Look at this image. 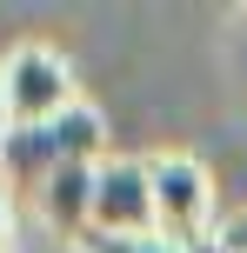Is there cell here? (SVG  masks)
Returning <instances> with one entry per match:
<instances>
[{"label": "cell", "mask_w": 247, "mask_h": 253, "mask_svg": "<svg viewBox=\"0 0 247 253\" xmlns=\"http://www.w3.org/2000/svg\"><path fill=\"white\" fill-rule=\"evenodd\" d=\"M100 147H107V126L94 107H67L53 120H34V126H7L0 133V173H7L13 193H47L60 173L74 167H100Z\"/></svg>", "instance_id": "cell-1"}, {"label": "cell", "mask_w": 247, "mask_h": 253, "mask_svg": "<svg viewBox=\"0 0 247 253\" xmlns=\"http://www.w3.org/2000/svg\"><path fill=\"white\" fill-rule=\"evenodd\" d=\"M74 100V74H67L60 53L47 47H13L0 60V133L7 126H34V120H53L67 114Z\"/></svg>", "instance_id": "cell-2"}, {"label": "cell", "mask_w": 247, "mask_h": 253, "mask_svg": "<svg viewBox=\"0 0 247 253\" xmlns=\"http://www.w3.org/2000/svg\"><path fill=\"white\" fill-rule=\"evenodd\" d=\"M147 173H154V220L160 233H167L174 247L194 253L200 240H214L207 220H214V180L200 160H187V153H154L147 160Z\"/></svg>", "instance_id": "cell-3"}, {"label": "cell", "mask_w": 247, "mask_h": 253, "mask_svg": "<svg viewBox=\"0 0 247 253\" xmlns=\"http://www.w3.org/2000/svg\"><path fill=\"white\" fill-rule=\"evenodd\" d=\"M87 233H160L147 160H100V173H94V227Z\"/></svg>", "instance_id": "cell-4"}, {"label": "cell", "mask_w": 247, "mask_h": 253, "mask_svg": "<svg viewBox=\"0 0 247 253\" xmlns=\"http://www.w3.org/2000/svg\"><path fill=\"white\" fill-rule=\"evenodd\" d=\"M94 173H100V167H74V173H60L47 193H40L47 227H60L67 240H80V233L94 227Z\"/></svg>", "instance_id": "cell-5"}, {"label": "cell", "mask_w": 247, "mask_h": 253, "mask_svg": "<svg viewBox=\"0 0 247 253\" xmlns=\"http://www.w3.org/2000/svg\"><path fill=\"white\" fill-rule=\"evenodd\" d=\"M80 253H187L167 233H80Z\"/></svg>", "instance_id": "cell-6"}, {"label": "cell", "mask_w": 247, "mask_h": 253, "mask_svg": "<svg viewBox=\"0 0 247 253\" xmlns=\"http://www.w3.org/2000/svg\"><path fill=\"white\" fill-rule=\"evenodd\" d=\"M214 240H221L227 253H247V207H241L234 220H221V233H214Z\"/></svg>", "instance_id": "cell-7"}, {"label": "cell", "mask_w": 247, "mask_h": 253, "mask_svg": "<svg viewBox=\"0 0 247 253\" xmlns=\"http://www.w3.org/2000/svg\"><path fill=\"white\" fill-rule=\"evenodd\" d=\"M194 253H227V247H221V240H200V247H194Z\"/></svg>", "instance_id": "cell-8"}, {"label": "cell", "mask_w": 247, "mask_h": 253, "mask_svg": "<svg viewBox=\"0 0 247 253\" xmlns=\"http://www.w3.org/2000/svg\"><path fill=\"white\" fill-rule=\"evenodd\" d=\"M0 240H7V213H0Z\"/></svg>", "instance_id": "cell-9"}]
</instances>
